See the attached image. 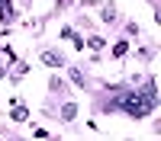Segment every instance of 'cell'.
I'll return each instance as SVG.
<instances>
[{"label":"cell","instance_id":"6da1fadb","mask_svg":"<svg viewBox=\"0 0 161 141\" xmlns=\"http://www.w3.org/2000/svg\"><path fill=\"white\" fill-rule=\"evenodd\" d=\"M152 106H155V99H148L145 93H126L123 99L116 103L113 109H126L129 115H136V119H142V115H148L152 112Z\"/></svg>","mask_w":161,"mask_h":141},{"label":"cell","instance_id":"7a4b0ae2","mask_svg":"<svg viewBox=\"0 0 161 141\" xmlns=\"http://www.w3.org/2000/svg\"><path fill=\"white\" fill-rule=\"evenodd\" d=\"M42 61L52 64V68H61V55H58V51H42Z\"/></svg>","mask_w":161,"mask_h":141},{"label":"cell","instance_id":"3957f363","mask_svg":"<svg viewBox=\"0 0 161 141\" xmlns=\"http://www.w3.org/2000/svg\"><path fill=\"white\" fill-rule=\"evenodd\" d=\"M74 115H77V106H74V103H68V106L61 109V119H68V122H71Z\"/></svg>","mask_w":161,"mask_h":141},{"label":"cell","instance_id":"277c9868","mask_svg":"<svg viewBox=\"0 0 161 141\" xmlns=\"http://www.w3.org/2000/svg\"><path fill=\"white\" fill-rule=\"evenodd\" d=\"M126 51H129V45H126V42H116V45H113V55H116V58H123Z\"/></svg>","mask_w":161,"mask_h":141},{"label":"cell","instance_id":"5b68a950","mask_svg":"<svg viewBox=\"0 0 161 141\" xmlns=\"http://www.w3.org/2000/svg\"><path fill=\"white\" fill-rule=\"evenodd\" d=\"M87 45H90L93 51H100V48H103V38H97V35H93V38H90V42H87Z\"/></svg>","mask_w":161,"mask_h":141},{"label":"cell","instance_id":"8992f818","mask_svg":"<svg viewBox=\"0 0 161 141\" xmlns=\"http://www.w3.org/2000/svg\"><path fill=\"white\" fill-rule=\"evenodd\" d=\"M71 80H74V83H84V74H80L77 68H71Z\"/></svg>","mask_w":161,"mask_h":141},{"label":"cell","instance_id":"52a82bcc","mask_svg":"<svg viewBox=\"0 0 161 141\" xmlns=\"http://www.w3.org/2000/svg\"><path fill=\"white\" fill-rule=\"evenodd\" d=\"M103 19H116V10L113 7H103Z\"/></svg>","mask_w":161,"mask_h":141},{"label":"cell","instance_id":"ba28073f","mask_svg":"<svg viewBox=\"0 0 161 141\" xmlns=\"http://www.w3.org/2000/svg\"><path fill=\"white\" fill-rule=\"evenodd\" d=\"M13 119H16V122H23V119H26V109H23V106H19V109H13Z\"/></svg>","mask_w":161,"mask_h":141}]
</instances>
